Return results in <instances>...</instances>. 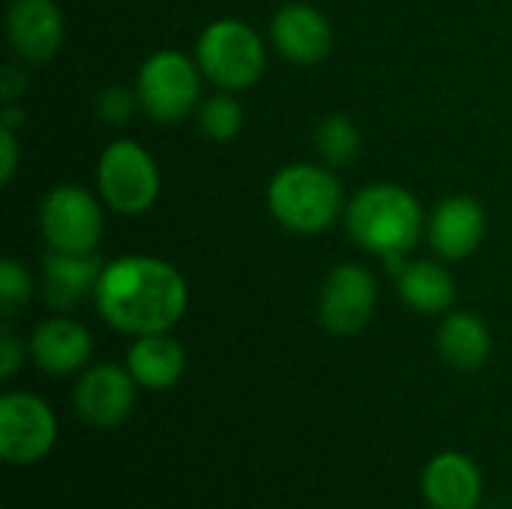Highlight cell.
<instances>
[{"mask_svg": "<svg viewBox=\"0 0 512 509\" xmlns=\"http://www.w3.org/2000/svg\"><path fill=\"white\" fill-rule=\"evenodd\" d=\"M93 297L102 321L126 336L168 333L189 306L183 273L153 255H123L105 264Z\"/></svg>", "mask_w": 512, "mask_h": 509, "instance_id": "cell-1", "label": "cell"}, {"mask_svg": "<svg viewBox=\"0 0 512 509\" xmlns=\"http://www.w3.org/2000/svg\"><path fill=\"white\" fill-rule=\"evenodd\" d=\"M348 231L372 255H408L423 234V207L396 183H372L348 204Z\"/></svg>", "mask_w": 512, "mask_h": 509, "instance_id": "cell-2", "label": "cell"}, {"mask_svg": "<svg viewBox=\"0 0 512 509\" xmlns=\"http://www.w3.org/2000/svg\"><path fill=\"white\" fill-rule=\"evenodd\" d=\"M267 204L282 228L294 234H321L339 219L342 186L333 171L312 162H294L270 180Z\"/></svg>", "mask_w": 512, "mask_h": 509, "instance_id": "cell-3", "label": "cell"}, {"mask_svg": "<svg viewBox=\"0 0 512 509\" xmlns=\"http://www.w3.org/2000/svg\"><path fill=\"white\" fill-rule=\"evenodd\" d=\"M195 63L216 87L234 93L258 84L267 66V54L255 27L240 18H219L201 30Z\"/></svg>", "mask_w": 512, "mask_h": 509, "instance_id": "cell-4", "label": "cell"}, {"mask_svg": "<svg viewBox=\"0 0 512 509\" xmlns=\"http://www.w3.org/2000/svg\"><path fill=\"white\" fill-rule=\"evenodd\" d=\"M96 186L102 201L123 216L147 213L162 189L156 159L132 138L111 141L96 162Z\"/></svg>", "mask_w": 512, "mask_h": 509, "instance_id": "cell-5", "label": "cell"}, {"mask_svg": "<svg viewBox=\"0 0 512 509\" xmlns=\"http://www.w3.org/2000/svg\"><path fill=\"white\" fill-rule=\"evenodd\" d=\"M201 66L177 48H162L150 54L138 69V102L144 114L156 123H180L198 108L201 96Z\"/></svg>", "mask_w": 512, "mask_h": 509, "instance_id": "cell-6", "label": "cell"}, {"mask_svg": "<svg viewBox=\"0 0 512 509\" xmlns=\"http://www.w3.org/2000/svg\"><path fill=\"white\" fill-rule=\"evenodd\" d=\"M57 414L36 393L0 396V459L6 465H36L51 456L57 444Z\"/></svg>", "mask_w": 512, "mask_h": 509, "instance_id": "cell-7", "label": "cell"}, {"mask_svg": "<svg viewBox=\"0 0 512 509\" xmlns=\"http://www.w3.org/2000/svg\"><path fill=\"white\" fill-rule=\"evenodd\" d=\"M102 207L93 192L63 183L54 186L39 204V228L48 249L57 252H96L102 240Z\"/></svg>", "mask_w": 512, "mask_h": 509, "instance_id": "cell-8", "label": "cell"}, {"mask_svg": "<svg viewBox=\"0 0 512 509\" xmlns=\"http://www.w3.org/2000/svg\"><path fill=\"white\" fill-rule=\"evenodd\" d=\"M135 378L126 366L96 363L87 366L75 384L72 405L81 423L90 429H114L129 420L135 408Z\"/></svg>", "mask_w": 512, "mask_h": 509, "instance_id": "cell-9", "label": "cell"}, {"mask_svg": "<svg viewBox=\"0 0 512 509\" xmlns=\"http://www.w3.org/2000/svg\"><path fill=\"white\" fill-rule=\"evenodd\" d=\"M378 306V282L360 264L336 267L321 288V324L333 336H357Z\"/></svg>", "mask_w": 512, "mask_h": 509, "instance_id": "cell-10", "label": "cell"}, {"mask_svg": "<svg viewBox=\"0 0 512 509\" xmlns=\"http://www.w3.org/2000/svg\"><path fill=\"white\" fill-rule=\"evenodd\" d=\"M30 357L39 372L51 378H66L84 372L93 357V336L84 324L66 315L45 318L30 336Z\"/></svg>", "mask_w": 512, "mask_h": 509, "instance_id": "cell-11", "label": "cell"}, {"mask_svg": "<svg viewBox=\"0 0 512 509\" xmlns=\"http://www.w3.org/2000/svg\"><path fill=\"white\" fill-rule=\"evenodd\" d=\"M483 489L486 483L480 465L456 450L429 459L420 477L423 501L432 509H480Z\"/></svg>", "mask_w": 512, "mask_h": 509, "instance_id": "cell-12", "label": "cell"}, {"mask_svg": "<svg viewBox=\"0 0 512 509\" xmlns=\"http://www.w3.org/2000/svg\"><path fill=\"white\" fill-rule=\"evenodd\" d=\"M6 36L27 63H45L63 42V15L54 0H12L6 9Z\"/></svg>", "mask_w": 512, "mask_h": 509, "instance_id": "cell-13", "label": "cell"}, {"mask_svg": "<svg viewBox=\"0 0 512 509\" xmlns=\"http://www.w3.org/2000/svg\"><path fill=\"white\" fill-rule=\"evenodd\" d=\"M276 51L300 66L321 63L333 48V27L324 12L306 3H288L273 15L270 24Z\"/></svg>", "mask_w": 512, "mask_h": 509, "instance_id": "cell-14", "label": "cell"}, {"mask_svg": "<svg viewBox=\"0 0 512 509\" xmlns=\"http://www.w3.org/2000/svg\"><path fill=\"white\" fill-rule=\"evenodd\" d=\"M486 237V213L468 195L444 198L429 219V243L447 261H462L480 249Z\"/></svg>", "mask_w": 512, "mask_h": 509, "instance_id": "cell-15", "label": "cell"}, {"mask_svg": "<svg viewBox=\"0 0 512 509\" xmlns=\"http://www.w3.org/2000/svg\"><path fill=\"white\" fill-rule=\"evenodd\" d=\"M105 264L96 252H57L48 249L42 258V300L66 312L78 306L87 294H96Z\"/></svg>", "mask_w": 512, "mask_h": 509, "instance_id": "cell-16", "label": "cell"}, {"mask_svg": "<svg viewBox=\"0 0 512 509\" xmlns=\"http://www.w3.org/2000/svg\"><path fill=\"white\" fill-rule=\"evenodd\" d=\"M126 369L132 372L135 384L162 393L171 390L183 372H186V351L171 333H147L135 336L129 354H126Z\"/></svg>", "mask_w": 512, "mask_h": 509, "instance_id": "cell-17", "label": "cell"}, {"mask_svg": "<svg viewBox=\"0 0 512 509\" xmlns=\"http://www.w3.org/2000/svg\"><path fill=\"white\" fill-rule=\"evenodd\" d=\"M438 354L456 372H477L492 354V333L474 312H450L438 327Z\"/></svg>", "mask_w": 512, "mask_h": 509, "instance_id": "cell-18", "label": "cell"}, {"mask_svg": "<svg viewBox=\"0 0 512 509\" xmlns=\"http://www.w3.org/2000/svg\"><path fill=\"white\" fill-rule=\"evenodd\" d=\"M399 297L420 315H444L456 303V279L441 264L414 261L399 273Z\"/></svg>", "mask_w": 512, "mask_h": 509, "instance_id": "cell-19", "label": "cell"}, {"mask_svg": "<svg viewBox=\"0 0 512 509\" xmlns=\"http://www.w3.org/2000/svg\"><path fill=\"white\" fill-rule=\"evenodd\" d=\"M315 144H318V153L324 156V162L330 168H342V165L357 159V153H360V132H357L351 117L330 114V117L321 120V126L315 132Z\"/></svg>", "mask_w": 512, "mask_h": 509, "instance_id": "cell-20", "label": "cell"}, {"mask_svg": "<svg viewBox=\"0 0 512 509\" xmlns=\"http://www.w3.org/2000/svg\"><path fill=\"white\" fill-rule=\"evenodd\" d=\"M198 126L210 141H231L243 129V105L231 96V90L216 93L198 105Z\"/></svg>", "mask_w": 512, "mask_h": 509, "instance_id": "cell-21", "label": "cell"}, {"mask_svg": "<svg viewBox=\"0 0 512 509\" xmlns=\"http://www.w3.org/2000/svg\"><path fill=\"white\" fill-rule=\"evenodd\" d=\"M33 297V282L27 276V270L15 261V258H3L0 261V312L3 318H15Z\"/></svg>", "mask_w": 512, "mask_h": 509, "instance_id": "cell-22", "label": "cell"}, {"mask_svg": "<svg viewBox=\"0 0 512 509\" xmlns=\"http://www.w3.org/2000/svg\"><path fill=\"white\" fill-rule=\"evenodd\" d=\"M135 105L138 102V93L135 90H126V87H105L99 96H96V114L99 120H105L108 126H123L129 123V117L135 114Z\"/></svg>", "mask_w": 512, "mask_h": 509, "instance_id": "cell-23", "label": "cell"}, {"mask_svg": "<svg viewBox=\"0 0 512 509\" xmlns=\"http://www.w3.org/2000/svg\"><path fill=\"white\" fill-rule=\"evenodd\" d=\"M21 366H24V342L9 327H3L0 330V378L3 381L15 378Z\"/></svg>", "mask_w": 512, "mask_h": 509, "instance_id": "cell-24", "label": "cell"}, {"mask_svg": "<svg viewBox=\"0 0 512 509\" xmlns=\"http://www.w3.org/2000/svg\"><path fill=\"white\" fill-rule=\"evenodd\" d=\"M0 183L9 186L12 177H15V168H18V141H15V132L12 129H3L0 126Z\"/></svg>", "mask_w": 512, "mask_h": 509, "instance_id": "cell-25", "label": "cell"}, {"mask_svg": "<svg viewBox=\"0 0 512 509\" xmlns=\"http://www.w3.org/2000/svg\"><path fill=\"white\" fill-rule=\"evenodd\" d=\"M24 87H27L24 72H21V69H15V66H6V69H3V75H0L3 99H6V102H15V99H18V93H24Z\"/></svg>", "mask_w": 512, "mask_h": 509, "instance_id": "cell-26", "label": "cell"}, {"mask_svg": "<svg viewBox=\"0 0 512 509\" xmlns=\"http://www.w3.org/2000/svg\"><path fill=\"white\" fill-rule=\"evenodd\" d=\"M21 123H24V108H18L15 102H6V105H3V111H0V126L15 132Z\"/></svg>", "mask_w": 512, "mask_h": 509, "instance_id": "cell-27", "label": "cell"}]
</instances>
